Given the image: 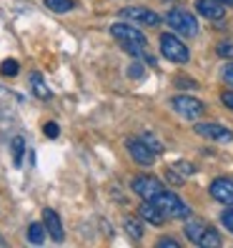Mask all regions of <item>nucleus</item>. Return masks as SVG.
<instances>
[{
  "label": "nucleus",
  "instance_id": "nucleus-22",
  "mask_svg": "<svg viewBox=\"0 0 233 248\" xmlns=\"http://www.w3.org/2000/svg\"><path fill=\"white\" fill-rule=\"evenodd\" d=\"M216 53L221 58H228V61H233V40H221L216 46Z\"/></svg>",
  "mask_w": 233,
  "mask_h": 248
},
{
  "label": "nucleus",
  "instance_id": "nucleus-29",
  "mask_svg": "<svg viewBox=\"0 0 233 248\" xmlns=\"http://www.w3.org/2000/svg\"><path fill=\"white\" fill-rule=\"evenodd\" d=\"M221 100H223V106L233 110V91H223L221 93Z\"/></svg>",
  "mask_w": 233,
  "mask_h": 248
},
{
  "label": "nucleus",
  "instance_id": "nucleus-16",
  "mask_svg": "<svg viewBox=\"0 0 233 248\" xmlns=\"http://www.w3.org/2000/svg\"><path fill=\"white\" fill-rule=\"evenodd\" d=\"M183 231H186L188 241H193V243L198 246V238L203 236V231H206V223H201V221H188Z\"/></svg>",
  "mask_w": 233,
  "mask_h": 248
},
{
  "label": "nucleus",
  "instance_id": "nucleus-5",
  "mask_svg": "<svg viewBox=\"0 0 233 248\" xmlns=\"http://www.w3.org/2000/svg\"><path fill=\"white\" fill-rule=\"evenodd\" d=\"M130 188H133V193L140 196L143 201H151L155 193L163 191V183L158 178H153V176H136L133 183H130Z\"/></svg>",
  "mask_w": 233,
  "mask_h": 248
},
{
  "label": "nucleus",
  "instance_id": "nucleus-6",
  "mask_svg": "<svg viewBox=\"0 0 233 248\" xmlns=\"http://www.w3.org/2000/svg\"><path fill=\"white\" fill-rule=\"evenodd\" d=\"M193 130L201 138H208V140H218V143H226L233 138V130L221 125V123H196Z\"/></svg>",
  "mask_w": 233,
  "mask_h": 248
},
{
  "label": "nucleus",
  "instance_id": "nucleus-17",
  "mask_svg": "<svg viewBox=\"0 0 233 248\" xmlns=\"http://www.w3.org/2000/svg\"><path fill=\"white\" fill-rule=\"evenodd\" d=\"M198 246L201 248H216V246H221V236L213 231V228H208L206 226V231H203V236L198 238Z\"/></svg>",
  "mask_w": 233,
  "mask_h": 248
},
{
  "label": "nucleus",
  "instance_id": "nucleus-30",
  "mask_svg": "<svg viewBox=\"0 0 233 248\" xmlns=\"http://www.w3.org/2000/svg\"><path fill=\"white\" fill-rule=\"evenodd\" d=\"M158 246H161V248H178V241L176 238H161Z\"/></svg>",
  "mask_w": 233,
  "mask_h": 248
},
{
  "label": "nucleus",
  "instance_id": "nucleus-21",
  "mask_svg": "<svg viewBox=\"0 0 233 248\" xmlns=\"http://www.w3.org/2000/svg\"><path fill=\"white\" fill-rule=\"evenodd\" d=\"M0 73H3L5 78L18 76V73H20V63H18V61H13V58H8V61H3V65H0Z\"/></svg>",
  "mask_w": 233,
  "mask_h": 248
},
{
  "label": "nucleus",
  "instance_id": "nucleus-8",
  "mask_svg": "<svg viewBox=\"0 0 233 248\" xmlns=\"http://www.w3.org/2000/svg\"><path fill=\"white\" fill-rule=\"evenodd\" d=\"M125 148H128L130 155H133V160H138L140 166H151L153 158H155V151H153L145 140H138V138H130V140L125 143Z\"/></svg>",
  "mask_w": 233,
  "mask_h": 248
},
{
  "label": "nucleus",
  "instance_id": "nucleus-20",
  "mask_svg": "<svg viewBox=\"0 0 233 248\" xmlns=\"http://www.w3.org/2000/svg\"><path fill=\"white\" fill-rule=\"evenodd\" d=\"M46 8L53 10V13H68L76 8V3L73 0H46Z\"/></svg>",
  "mask_w": 233,
  "mask_h": 248
},
{
  "label": "nucleus",
  "instance_id": "nucleus-19",
  "mask_svg": "<svg viewBox=\"0 0 233 248\" xmlns=\"http://www.w3.org/2000/svg\"><path fill=\"white\" fill-rule=\"evenodd\" d=\"M123 228H125L128 236H130V238H136V241H140V238H143V233H145V231H143V223H140V221H133V218H128V221L123 223Z\"/></svg>",
  "mask_w": 233,
  "mask_h": 248
},
{
  "label": "nucleus",
  "instance_id": "nucleus-3",
  "mask_svg": "<svg viewBox=\"0 0 233 248\" xmlns=\"http://www.w3.org/2000/svg\"><path fill=\"white\" fill-rule=\"evenodd\" d=\"M166 20H168V25L173 28V33H178V35L193 38V35L198 33V23H196V18H193L188 10H168Z\"/></svg>",
  "mask_w": 233,
  "mask_h": 248
},
{
  "label": "nucleus",
  "instance_id": "nucleus-7",
  "mask_svg": "<svg viewBox=\"0 0 233 248\" xmlns=\"http://www.w3.org/2000/svg\"><path fill=\"white\" fill-rule=\"evenodd\" d=\"M121 18L140 23V25H158V23H161V16H158L155 10H151V8H123Z\"/></svg>",
  "mask_w": 233,
  "mask_h": 248
},
{
  "label": "nucleus",
  "instance_id": "nucleus-27",
  "mask_svg": "<svg viewBox=\"0 0 233 248\" xmlns=\"http://www.w3.org/2000/svg\"><path fill=\"white\" fill-rule=\"evenodd\" d=\"M128 76H130V78H140V76H143V65H140V63L136 61L133 65H130V70H128Z\"/></svg>",
  "mask_w": 233,
  "mask_h": 248
},
{
  "label": "nucleus",
  "instance_id": "nucleus-23",
  "mask_svg": "<svg viewBox=\"0 0 233 248\" xmlns=\"http://www.w3.org/2000/svg\"><path fill=\"white\" fill-rule=\"evenodd\" d=\"M43 133H46L48 138H58V136H61V128H58V123H46V125H43Z\"/></svg>",
  "mask_w": 233,
  "mask_h": 248
},
{
  "label": "nucleus",
  "instance_id": "nucleus-15",
  "mask_svg": "<svg viewBox=\"0 0 233 248\" xmlns=\"http://www.w3.org/2000/svg\"><path fill=\"white\" fill-rule=\"evenodd\" d=\"M46 231H48L46 223H31V226H28V241L40 246L43 241H46Z\"/></svg>",
  "mask_w": 233,
  "mask_h": 248
},
{
  "label": "nucleus",
  "instance_id": "nucleus-32",
  "mask_svg": "<svg viewBox=\"0 0 233 248\" xmlns=\"http://www.w3.org/2000/svg\"><path fill=\"white\" fill-rule=\"evenodd\" d=\"M0 246H5V238L3 236H0Z\"/></svg>",
  "mask_w": 233,
  "mask_h": 248
},
{
  "label": "nucleus",
  "instance_id": "nucleus-26",
  "mask_svg": "<svg viewBox=\"0 0 233 248\" xmlns=\"http://www.w3.org/2000/svg\"><path fill=\"white\" fill-rule=\"evenodd\" d=\"M221 221H223V226H226V228L233 233V208H228V211L221 216Z\"/></svg>",
  "mask_w": 233,
  "mask_h": 248
},
{
  "label": "nucleus",
  "instance_id": "nucleus-9",
  "mask_svg": "<svg viewBox=\"0 0 233 248\" xmlns=\"http://www.w3.org/2000/svg\"><path fill=\"white\" fill-rule=\"evenodd\" d=\"M110 33H113V38H118L121 43H148L138 28L125 25V23H113L110 25Z\"/></svg>",
  "mask_w": 233,
  "mask_h": 248
},
{
  "label": "nucleus",
  "instance_id": "nucleus-31",
  "mask_svg": "<svg viewBox=\"0 0 233 248\" xmlns=\"http://www.w3.org/2000/svg\"><path fill=\"white\" fill-rule=\"evenodd\" d=\"M221 3H223V5H233V0H221Z\"/></svg>",
  "mask_w": 233,
  "mask_h": 248
},
{
  "label": "nucleus",
  "instance_id": "nucleus-12",
  "mask_svg": "<svg viewBox=\"0 0 233 248\" xmlns=\"http://www.w3.org/2000/svg\"><path fill=\"white\" fill-rule=\"evenodd\" d=\"M43 223H46V228H48V233L53 236V241L61 243V241L65 238V231H63V223H61V216H58L53 208H46V211H43Z\"/></svg>",
  "mask_w": 233,
  "mask_h": 248
},
{
  "label": "nucleus",
  "instance_id": "nucleus-14",
  "mask_svg": "<svg viewBox=\"0 0 233 248\" xmlns=\"http://www.w3.org/2000/svg\"><path fill=\"white\" fill-rule=\"evenodd\" d=\"M31 88H33V93L40 98V100H48L53 93H50V88L46 85V80H43V76L40 73H31Z\"/></svg>",
  "mask_w": 233,
  "mask_h": 248
},
{
  "label": "nucleus",
  "instance_id": "nucleus-1",
  "mask_svg": "<svg viewBox=\"0 0 233 248\" xmlns=\"http://www.w3.org/2000/svg\"><path fill=\"white\" fill-rule=\"evenodd\" d=\"M151 203L155 208H161L166 213V218H188V216H191V208H188L173 191H166V188L161 193H155L151 198Z\"/></svg>",
  "mask_w": 233,
  "mask_h": 248
},
{
  "label": "nucleus",
  "instance_id": "nucleus-4",
  "mask_svg": "<svg viewBox=\"0 0 233 248\" xmlns=\"http://www.w3.org/2000/svg\"><path fill=\"white\" fill-rule=\"evenodd\" d=\"M171 108L176 110L181 118H188V121H198L203 110H206V106L201 103V100L191 98V95H176L171 100Z\"/></svg>",
  "mask_w": 233,
  "mask_h": 248
},
{
  "label": "nucleus",
  "instance_id": "nucleus-10",
  "mask_svg": "<svg viewBox=\"0 0 233 248\" xmlns=\"http://www.w3.org/2000/svg\"><path fill=\"white\" fill-rule=\"evenodd\" d=\"M211 196L223 203V206H233V181L231 178H216L211 183Z\"/></svg>",
  "mask_w": 233,
  "mask_h": 248
},
{
  "label": "nucleus",
  "instance_id": "nucleus-28",
  "mask_svg": "<svg viewBox=\"0 0 233 248\" xmlns=\"http://www.w3.org/2000/svg\"><path fill=\"white\" fill-rule=\"evenodd\" d=\"M223 80H226L228 85H233V63L223 65Z\"/></svg>",
  "mask_w": 233,
  "mask_h": 248
},
{
  "label": "nucleus",
  "instance_id": "nucleus-25",
  "mask_svg": "<svg viewBox=\"0 0 233 248\" xmlns=\"http://www.w3.org/2000/svg\"><path fill=\"white\" fill-rule=\"evenodd\" d=\"M173 168H176L178 173H183V176H193V173H196V168H193L191 163H176Z\"/></svg>",
  "mask_w": 233,
  "mask_h": 248
},
{
  "label": "nucleus",
  "instance_id": "nucleus-11",
  "mask_svg": "<svg viewBox=\"0 0 233 248\" xmlns=\"http://www.w3.org/2000/svg\"><path fill=\"white\" fill-rule=\"evenodd\" d=\"M196 8L208 20H223V16H226V8L221 0H196Z\"/></svg>",
  "mask_w": 233,
  "mask_h": 248
},
{
  "label": "nucleus",
  "instance_id": "nucleus-2",
  "mask_svg": "<svg viewBox=\"0 0 233 248\" xmlns=\"http://www.w3.org/2000/svg\"><path fill=\"white\" fill-rule=\"evenodd\" d=\"M161 53L163 58H168L171 63H186L188 61V48H186V43L176 35V33H163L161 35Z\"/></svg>",
  "mask_w": 233,
  "mask_h": 248
},
{
  "label": "nucleus",
  "instance_id": "nucleus-24",
  "mask_svg": "<svg viewBox=\"0 0 233 248\" xmlns=\"http://www.w3.org/2000/svg\"><path fill=\"white\" fill-rule=\"evenodd\" d=\"M143 140H145V143H148V145H151V148H153L155 153H163V145H161V143H158V140H155V138H153L151 133H145V136H143Z\"/></svg>",
  "mask_w": 233,
  "mask_h": 248
},
{
  "label": "nucleus",
  "instance_id": "nucleus-13",
  "mask_svg": "<svg viewBox=\"0 0 233 248\" xmlns=\"http://www.w3.org/2000/svg\"><path fill=\"white\" fill-rule=\"evenodd\" d=\"M138 213H140L143 221H148V223H153V226H161V223L166 221V213H163L161 208H155L151 201H143L140 206H138Z\"/></svg>",
  "mask_w": 233,
  "mask_h": 248
},
{
  "label": "nucleus",
  "instance_id": "nucleus-18",
  "mask_svg": "<svg viewBox=\"0 0 233 248\" xmlns=\"http://www.w3.org/2000/svg\"><path fill=\"white\" fill-rule=\"evenodd\" d=\"M10 148H13V160H16V166H23V153H25V140H23V136L13 138Z\"/></svg>",
  "mask_w": 233,
  "mask_h": 248
}]
</instances>
